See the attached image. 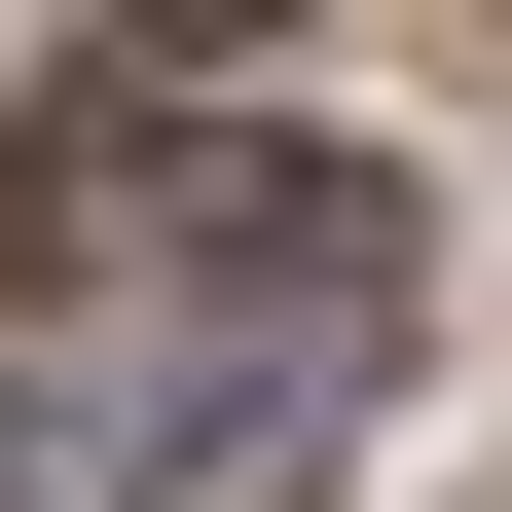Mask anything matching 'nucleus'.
<instances>
[{
  "label": "nucleus",
  "mask_w": 512,
  "mask_h": 512,
  "mask_svg": "<svg viewBox=\"0 0 512 512\" xmlns=\"http://www.w3.org/2000/svg\"><path fill=\"white\" fill-rule=\"evenodd\" d=\"M74 256L147 293V366H110L74 476L110 512H330L366 366H403V183H366V147H110Z\"/></svg>",
  "instance_id": "obj_1"
},
{
  "label": "nucleus",
  "mask_w": 512,
  "mask_h": 512,
  "mask_svg": "<svg viewBox=\"0 0 512 512\" xmlns=\"http://www.w3.org/2000/svg\"><path fill=\"white\" fill-rule=\"evenodd\" d=\"M0 512H74V439H37V403H0Z\"/></svg>",
  "instance_id": "obj_2"
}]
</instances>
